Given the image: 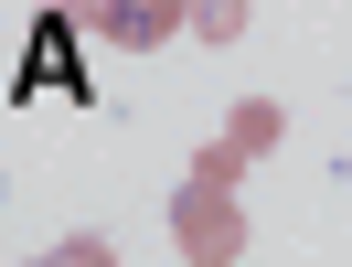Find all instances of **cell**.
Returning a JSON list of instances; mask_svg holds the SVG:
<instances>
[{
    "label": "cell",
    "instance_id": "obj_5",
    "mask_svg": "<svg viewBox=\"0 0 352 267\" xmlns=\"http://www.w3.org/2000/svg\"><path fill=\"white\" fill-rule=\"evenodd\" d=\"M43 267H118V257H107V235H65V246H54Z\"/></svg>",
    "mask_w": 352,
    "mask_h": 267
},
{
    "label": "cell",
    "instance_id": "obj_3",
    "mask_svg": "<svg viewBox=\"0 0 352 267\" xmlns=\"http://www.w3.org/2000/svg\"><path fill=\"white\" fill-rule=\"evenodd\" d=\"M278 129H288V118H278V96H235V118H224V139H235L245 160H267V150H278Z\"/></svg>",
    "mask_w": 352,
    "mask_h": 267
},
{
    "label": "cell",
    "instance_id": "obj_1",
    "mask_svg": "<svg viewBox=\"0 0 352 267\" xmlns=\"http://www.w3.org/2000/svg\"><path fill=\"white\" fill-rule=\"evenodd\" d=\"M171 246H182V267H235V257H245V203L224 193V182H192V171H182V193H171Z\"/></svg>",
    "mask_w": 352,
    "mask_h": 267
},
{
    "label": "cell",
    "instance_id": "obj_4",
    "mask_svg": "<svg viewBox=\"0 0 352 267\" xmlns=\"http://www.w3.org/2000/svg\"><path fill=\"white\" fill-rule=\"evenodd\" d=\"M235 32H245V0H203V11H192V43H203V54L235 43Z\"/></svg>",
    "mask_w": 352,
    "mask_h": 267
},
{
    "label": "cell",
    "instance_id": "obj_2",
    "mask_svg": "<svg viewBox=\"0 0 352 267\" xmlns=\"http://www.w3.org/2000/svg\"><path fill=\"white\" fill-rule=\"evenodd\" d=\"M96 32H107V43H129V54H150V43H182V32H192V11H171V0H118V11H96Z\"/></svg>",
    "mask_w": 352,
    "mask_h": 267
}]
</instances>
